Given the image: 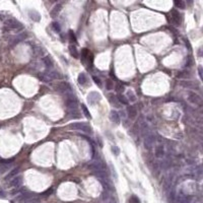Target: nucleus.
<instances>
[{
    "instance_id": "obj_1",
    "label": "nucleus",
    "mask_w": 203,
    "mask_h": 203,
    "mask_svg": "<svg viewBox=\"0 0 203 203\" xmlns=\"http://www.w3.org/2000/svg\"><path fill=\"white\" fill-rule=\"evenodd\" d=\"M88 169L93 171V174H98V173H103V174H109L108 166L105 163H103L102 161L95 159V161H92L88 165Z\"/></svg>"
},
{
    "instance_id": "obj_2",
    "label": "nucleus",
    "mask_w": 203,
    "mask_h": 203,
    "mask_svg": "<svg viewBox=\"0 0 203 203\" xmlns=\"http://www.w3.org/2000/svg\"><path fill=\"white\" fill-rule=\"evenodd\" d=\"M69 127L71 129L78 130V131H81L82 133H85V134H92L93 133L92 127H90L88 124H86V123H72V124L69 125Z\"/></svg>"
},
{
    "instance_id": "obj_3",
    "label": "nucleus",
    "mask_w": 203,
    "mask_h": 203,
    "mask_svg": "<svg viewBox=\"0 0 203 203\" xmlns=\"http://www.w3.org/2000/svg\"><path fill=\"white\" fill-rule=\"evenodd\" d=\"M6 27L10 29H14V31H20L24 29V26L20 22L14 19H9L6 20Z\"/></svg>"
},
{
    "instance_id": "obj_4",
    "label": "nucleus",
    "mask_w": 203,
    "mask_h": 203,
    "mask_svg": "<svg viewBox=\"0 0 203 203\" xmlns=\"http://www.w3.org/2000/svg\"><path fill=\"white\" fill-rule=\"evenodd\" d=\"M188 101L190 104L195 105V106H200L202 103L200 95L194 92H188Z\"/></svg>"
},
{
    "instance_id": "obj_5",
    "label": "nucleus",
    "mask_w": 203,
    "mask_h": 203,
    "mask_svg": "<svg viewBox=\"0 0 203 203\" xmlns=\"http://www.w3.org/2000/svg\"><path fill=\"white\" fill-rule=\"evenodd\" d=\"M154 142H156V136L154 134H147L144 137V141H143V144H144V147L146 149H151L154 145Z\"/></svg>"
},
{
    "instance_id": "obj_6",
    "label": "nucleus",
    "mask_w": 203,
    "mask_h": 203,
    "mask_svg": "<svg viewBox=\"0 0 203 203\" xmlns=\"http://www.w3.org/2000/svg\"><path fill=\"white\" fill-rule=\"evenodd\" d=\"M101 95L97 92H92L88 93V102L90 105H95L97 103H99L101 101Z\"/></svg>"
},
{
    "instance_id": "obj_7",
    "label": "nucleus",
    "mask_w": 203,
    "mask_h": 203,
    "mask_svg": "<svg viewBox=\"0 0 203 203\" xmlns=\"http://www.w3.org/2000/svg\"><path fill=\"white\" fill-rule=\"evenodd\" d=\"M58 90L60 93H64V95H68V93H72V88L70 86V84L66 81H63V82H60L58 84Z\"/></svg>"
},
{
    "instance_id": "obj_8",
    "label": "nucleus",
    "mask_w": 203,
    "mask_h": 203,
    "mask_svg": "<svg viewBox=\"0 0 203 203\" xmlns=\"http://www.w3.org/2000/svg\"><path fill=\"white\" fill-rule=\"evenodd\" d=\"M102 203H117V202H116V199L111 194V192H108V191L105 190L102 193Z\"/></svg>"
},
{
    "instance_id": "obj_9",
    "label": "nucleus",
    "mask_w": 203,
    "mask_h": 203,
    "mask_svg": "<svg viewBox=\"0 0 203 203\" xmlns=\"http://www.w3.org/2000/svg\"><path fill=\"white\" fill-rule=\"evenodd\" d=\"M171 22H172L174 26H180L181 24V19H180V14L177 10H172L171 12Z\"/></svg>"
},
{
    "instance_id": "obj_10",
    "label": "nucleus",
    "mask_w": 203,
    "mask_h": 203,
    "mask_svg": "<svg viewBox=\"0 0 203 203\" xmlns=\"http://www.w3.org/2000/svg\"><path fill=\"white\" fill-rule=\"evenodd\" d=\"M22 177H15V178H13V179H11L10 182H9L10 188H14V189L20 188V186H22Z\"/></svg>"
},
{
    "instance_id": "obj_11",
    "label": "nucleus",
    "mask_w": 203,
    "mask_h": 203,
    "mask_svg": "<svg viewBox=\"0 0 203 203\" xmlns=\"http://www.w3.org/2000/svg\"><path fill=\"white\" fill-rule=\"evenodd\" d=\"M28 37V35H27V33H22V34H19V35L16 36V37H14L12 39V41H11V45H16L19 44V43L22 42V41H24V39Z\"/></svg>"
},
{
    "instance_id": "obj_12",
    "label": "nucleus",
    "mask_w": 203,
    "mask_h": 203,
    "mask_svg": "<svg viewBox=\"0 0 203 203\" xmlns=\"http://www.w3.org/2000/svg\"><path fill=\"white\" fill-rule=\"evenodd\" d=\"M61 10H62V4H60V3L56 4V5L54 6L53 8H52L51 12H50V15H51V17L55 19V17L58 16V14L60 13Z\"/></svg>"
},
{
    "instance_id": "obj_13",
    "label": "nucleus",
    "mask_w": 203,
    "mask_h": 203,
    "mask_svg": "<svg viewBox=\"0 0 203 203\" xmlns=\"http://www.w3.org/2000/svg\"><path fill=\"white\" fill-rule=\"evenodd\" d=\"M154 154H156V157H157V159H163L165 156V147L163 145H157V146H156Z\"/></svg>"
},
{
    "instance_id": "obj_14",
    "label": "nucleus",
    "mask_w": 203,
    "mask_h": 203,
    "mask_svg": "<svg viewBox=\"0 0 203 203\" xmlns=\"http://www.w3.org/2000/svg\"><path fill=\"white\" fill-rule=\"evenodd\" d=\"M127 114H128V117L130 119H135L136 116H137V110H136V108L134 106H128Z\"/></svg>"
},
{
    "instance_id": "obj_15",
    "label": "nucleus",
    "mask_w": 203,
    "mask_h": 203,
    "mask_svg": "<svg viewBox=\"0 0 203 203\" xmlns=\"http://www.w3.org/2000/svg\"><path fill=\"white\" fill-rule=\"evenodd\" d=\"M110 119L111 121L113 123H115L116 125H118V124H120V116H119V114H118V112H116V111H111V113H110Z\"/></svg>"
},
{
    "instance_id": "obj_16",
    "label": "nucleus",
    "mask_w": 203,
    "mask_h": 203,
    "mask_svg": "<svg viewBox=\"0 0 203 203\" xmlns=\"http://www.w3.org/2000/svg\"><path fill=\"white\" fill-rule=\"evenodd\" d=\"M29 16L31 17V19H33L34 22H40L41 20V15L38 11L36 10H29Z\"/></svg>"
},
{
    "instance_id": "obj_17",
    "label": "nucleus",
    "mask_w": 203,
    "mask_h": 203,
    "mask_svg": "<svg viewBox=\"0 0 203 203\" xmlns=\"http://www.w3.org/2000/svg\"><path fill=\"white\" fill-rule=\"evenodd\" d=\"M19 173V168H15V169H12V170L10 171L9 173H8L7 175H6L5 177V180L6 181H8V180H11L13 179V178L16 177V175Z\"/></svg>"
},
{
    "instance_id": "obj_18",
    "label": "nucleus",
    "mask_w": 203,
    "mask_h": 203,
    "mask_svg": "<svg viewBox=\"0 0 203 203\" xmlns=\"http://www.w3.org/2000/svg\"><path fill=\"white\" fill-rule=\"evenodd\" d=\"M77 80H78V83L79 84H81V85H85L88 79V76H86V74L83 73V72H81V73H79Z\"/></svg>"
},
{
    "instance_id": "obj_19",
    "label": "nucleus",
    "mask_w": 203,
    "mask_h": 203,
    "mask_svg": "<svg viewBox=\"0 0 203 203\" xmlns=\"http://www.w3.org/2000/svg\"><path fill=\"white\" fill-rule=\"evenodd\" d=\"M39 78H40L42 81H44V82H50V81L53 80V79L49 76V74L47 73V71L43 72V73H41L40 75H39Z\"/></svg>"
},
{
    "instance_id": "obj_20",
    "label": "nucleus",
    "mask_w": 203,
    "mask_h": 203,
    "mask_svg": "<svg viewBox=\"0 0 203 203\" xmlns=\"http://www.w3.org/2000/svg\"><path fill=\"white\" fill-rule=\"evenodd\" d=\"M47 73L49 74V76L51 77L52 79H57V78H60L61 77V75L59 74V72L56 71V70H54V69H49L47 71Z\"/></svg>"
},
{
    "instance_id": "obj_21",
    "label": "nucleus",
    "mask_w": 203,
    "mask_h": 203,
    "mask_svg": "<svg viewBox=\"0 0 203 203\" xmlns=\"http://www.w3.org/2000/svg\"><path fill=\"white\" fill-rule=\"evenodd\" d=\"M174 5L176 6V8H180V9H185V7H186V3L183 0H175Z\"/></svg>"
},
{
    "instance_id": "obj_22",
    "label": "nucleus",
    "mask_w": 203,
    "mask_h": 203,
    "mask_svg": "<svg viewBox=\"0 0 203 203\" xmlns=\"http://www.w3.org/2000/svg\"><path fill=\"white\" fill-rule=\"evenodd\" d=\"M117 100H118V102H119L120 104H122V105H128L129 104L127 98L125 97L124 95H122V93H119V95H118Z\"/></svg>"
},
{
    "instance_id": "obj_23",
    "label": "nucleus",
    "mask_w": 203,
    "mask_h": 203,
    "mask_svg": "<svg viewBox=\"0 0 203 203\" xmlns=\"http://www.w3.org/2000/svg\"><path fill=\"white\" fill-rule=\"evenodd\" d=\"M43 61H44L45 65L47 66V68H49V69H52V68H53V62H52V59L50 58L49 56L44 57V58H43Z\"/></svg>"
},
{
    "instance_id": "obj_24",
    "label": "nucleus",
    "mask_w": 203,
    "mask_h": 203,
    "mask_svg": "<svg viewBox=\"0 0 203 203\" xmlns=\"http://www.w3.org/2000/svg\"><path fill=\"white\" fill-rule=\"evenodd\" d=\"M69 52H70V55L73 56L74 58H78V52H77L76 47L73 46V45H70L69 46Z\"/></svg>"
},
{
    "instance_id": "obj_25",
    "label": "nucleus",
    "mask_w": 203,
    "mask_h": 203,
    "mask_svg": "<svg viewBox=\"0 0 203 203\" xmlns=\"http://www.w3.org/2000/svg\"><path fill=\"white\" fill-rule=\"evenodd\" d=\"M10 168V164H5V163H0V173H5L6 171H8Z\"/></svg>"
},
{
    "instance_id": "obj_26",
    "label": "nucleus",
    "mask_w": 203,
    "mask_h": 203,
    "mask_svg": "<svg viewBox=\"0 0 203 203\" xmlns=\"http://www.w3.org/2000/svg\"><path fill=\"white\" fill-rule=\"evenodd\" d=\"M109 101H110V103H111L112 105H113L114 107H117V108L119 107V104H120V103L118 102L117 98L114 97L113 95H109Z\"/></svg>"
},
{
    "instance_id": "obj_27",
    "label": "nucleus",
    "mask_w": 203,
    "mask_h": 203,
    "mask_svg": "<svg viewBox=\"0 0 203 203\" xmlns=\"http://www.w3.org/2000/svg\"><path fill=\"white\" fill-rule=\"evenodd\" d=\"M127 100L130 102H135L136 101V95H134V93L132 90H128L127 92Z\"/></svg>"
},
{
    "instance_id": "obj_28",
    "label": "nucleus",
    "mask_w": 203,
    "mask_h": 203,
    "mask_svg": "<svg viewBox=\"0 0 203 203\" xmlns=\"http://www.w3.org/2000/svg\"><path fill=\"white\" fill-rule=\"evenodd\" d=\"M81 109H82V112H83L84 116H85L88 119H92V116H90V111L88 110V108H86L84 105H81Z\"/></svg>"
},
{
    "instance_id": "obj_29",
    "label": "nucleus",
    "mask_w": 203,
    "mask_h": 203,
    "mask_svg": "<svg viewBox=\"0 0 203 203\" xmlns=\"http://www.w3.org/2000/svg\"><path fill=\"white\" fill-rule=\"evenodd\" d=\"M191 202H192V197L189 195L184 196L183 198L180 199V203H191Z\"/></svg>"
},
{
    "instance_id": "obj_30",
    "label": "nucleus",
    "mask_w": 203,
    "mask_h": 203,
    "mask_svg": "<svg viewBox=\"0 0 203 203\" xmlns=\"http://www.w3.org/2000/svg\"><path fill=\"white\" fill-rule=\"evenodd\" d=\"M114 88V83L111 79H107L106 80V90H112Z\"/></svg>"
},
{
    "instance_id": "obj_31",
    "label": "nucleus",
    "mask_w": 203,
    "mask_h": 203,
    "mask_svg": "<svg viewBox=\"0 0 203 203\" xmlns=\"http://www.w3.org/2000/svg\"><path fill=\"white\" fill-rule=\"evenodd\" d=\"M52 28H53L54 31L57 32V33H60V32H61V27H60V24H59L58 22H54L53 24H52Z\"/></svg>"
},
{
    "instance_id": "obj_32",
    "label": "nucleus",
    "mask_w": 203,
    "mask_h": 203,
    "mask_svg": "<svg viewBox=\"0 0 203 203\" xmlns=\"http://www.w3.org/2000/svg\"><path fill=\"white\" fill-rule=\"evenodd\" d=\"M181 85L184 86V88H193V84L191 83V81H182L181 82Z\"/></svg>"
},
{
    "instance_id": "obj_33",
    "label": "nucleus",
    "mask_w": 203,
    "mask_h": 203,
    "mask_svg": "<svg viewBox=\"0 0 203 203\" xmlns=\"http://www.w3.org/2000/svg\"><path fill=\"white\" fill-rule=\"evenodd\" d=\"M178 77H181V78H189V77H190V74H189L188 71H182L181 73L178 74Z\"/></svg>"
},
{
    "instance_id": "obj_34",
    "label": "nucleus",
    "mask_w": 203,
    "mask_h": 203,
    "mask_svg": "<svg viewBox=\"0 0 203 203\" xmlns=\"http://www.w3.org/2000/svg\"><path fill=\"white\" fill-rule=\"evenodd\" d=\"M129 203H140V200H139V198L136 197L135 195H132L129 199Z\"/></svg>"
},
{
    "instance_id": "obj_35",
    "label": "nucleus",
    "mask_w": 203,
    "mask_h": 203,
    "mask_svg": "<svg viewBox=\"0 0 203 203\" xmlns=\"http://www.w3.org/2000/svg\"><path fill=\"white\" fill-rule=\"evenodd\" d=\"M68 35H69V39H70V41H71V42L76 43V37H75V34L73 33V31H69Z\"/></svg>"
},
{
    "instance_id": "obj_36",
    "label": "nucleus",
    "mask_w": 203,
    "mask_h": 203,
    "mask_svg": "<svg viewBox=\"0 0 203 203\" xmlns=\"http://www.w3.org/2000/svg\"><path fill=\"white\" fill-rule=\"evenodd\" d=\"M93 81H95V83L97 84V85H99L100 88H101V86H102V81H101V79H100L99 77L95 76V75H93Z\"/></svg>"
},
{
    "instance_id": "obj_37",
    "label": "nucleus",
    "mask_w": 203,
    "mask_h": 203,
    "mask_svg": "<svg viewBox=\"0 0 203 203\" xmlns=\"http://www.w3.org/2000/svg\"><path fill=\"white\" fill-rule=\"evenodd\" d=\"M124 90H125V88H124V85H122V84H118V85L116 86V90H117V93H122L123 92H124Z\"/></svg>"
},
{
    "instance_id": "obj_38",
    "label": "nucleus",
    "mask_w": 203,
    "mask_h": 203,
    "mask_svg": "<svg viewBox=\"0 0 203 203\" xmlns=\"http://www.w3.org/2000/svg\"><path fill=\"white\" fill-rule=\"evenodd\" d=\"M112 152H113L115 156H118L120 154V150L117 146H112Z\"/></svg>"
},
{
    "instance_id": "obj_39",
    "label": "nucleus",
    "mask_w": 203,
    "mask_h": 203,
    "mask_svg": "<svg viewBox=\"0 0 203 203\" xmlns=\"http://www.w3.org/2000/svg\"><path fill=\"white\" fill-rule=\"evenodd\" d=\"M183 40H184V43H185V45H186V47H188V50L191 51V44H190V42H189V40L186 38H184Z\"/></svg>"
},
{
    "instance_id": "obj_40",
    "label": "nucleus",
    "mask_w": 203,
    "mask_h": 203,
    "mask_svg": "<svg viewBox=\"0 0 203 203\" xmlns=\"http://www.w3.org/2000/svg\"><path fill=\"white\" fill-rule=\"evenodd\" d=\"M6 197V193L5 191L3 190L2 188H0V198H2V199H4V198Z\"/></svg>"
},
{
    "instance_id": "obj_41",
    "label": "nucleus",
    "mask_w": 203,
    "mask_h": 203,
    "mask_svg": "<svg viewBox=\"0 0 203 203\" xmlns=\"http://www.w3.org/2000/svg\"><path fill=\"white\" fill-rule=\"evenodd\" d=\"M52 191H53V189H50V190H47L46 192H44V193H43V195H45V196H48V195H50V194L52 193Z\"/></svg>"
},
{
    "instance_id": "obj_42",
    "label": "nucleus",
    "mask_w": 203,
    "mask_h": 203,
    "mask_svg": "<svg viewBox=\"0 0 203 203\" xmlns=\"http://www.w3.org/2000/svg\"><path fill=\"white\" fill-rule=\"evenodd\" d=\"M198 71H199L200 78H202V67H201V66H199V67H198Z\"/></svg>"
},
{
    "instance_id": "obj_43",
    "label": "nucleus",
    "mask_w": 203,
    "mask_h": 203,
    "mask_svg": "<svg viewBox=\"0 0 203 203\" xmlns=\"http://www.w3.org/2000/svg\"><path fill=\"white\" fill-rule=\"evenodd\" d=\"M186 66H191V59L188 58V61L186 62Z\"/></svg>"
}]
</instances>
